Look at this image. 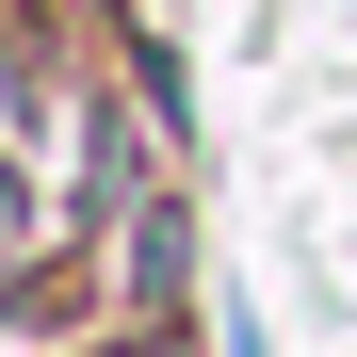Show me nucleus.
<instances>
[{
	"mask_svg": "<svg viewBox=\"0 0 357 357\" xmlns=\"http://www.w3.org/2000/svg\"><path fill=\"white\" fill-rule=\"evenodd\" d=\"M0 244H17V195H0Z\"/></svg>",
	"mask_w": 357,
	"mask_h": 357,
	"instance_id": "f257e3e1",
	"label": "nucleus"
}]
</instances>
